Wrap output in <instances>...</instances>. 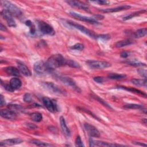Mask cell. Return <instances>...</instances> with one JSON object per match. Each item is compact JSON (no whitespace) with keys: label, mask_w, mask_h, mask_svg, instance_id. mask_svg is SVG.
<instances>
[{"label":"cell","mask_w":147,"mask_h":147,"mask_svg":"<svg viewBox=\"0 0 147 147\" xmlns=\"http://www.w3.org/2000/svg\"><path fill=\"white\" fill-rule=\"evenodd\" d=\"M9 83L14 90L19 89L22 86L21 81L19 78H14L11 79Z\"/></svg>","instance_id":"cell-22"},{"label":"cell","mask_w":147,"mask_h":147,"mask_svg":"<svg viewBox=\"0 0 147 147\" xmlns=\"http://www.w3.org/2000/svg\"><path fill=\"white\" fill-rule=\"evenodd\" d=\"M24 100L25 102H32V96L30 95V94L26 93V94H25V95L24 97Z\"/></svg>","instance_id":"cell-40"},{"label":"cell","mask_w":147,"mask_h":147,"mask_svg":"<svg viewBox=\"0 0 147 147\" xmlns=\"http://www.w3.org/2000/svg\"><path fill=\"white\" fill-rule=\"evenodd\" d=\"M19 70L20 72L25 77H30L31 75V72L28 67L20 61H17Z\"/></svg>","instance_id":"cell-18"},{"label":"cell","mask_w":147,"mask_h":147,"mask_svg":"<svg viewBox=\"0 0 147 147\" xmlns=\"http://www.w3.org/2000/svg\"><path fill=\"white\" fill-rule=\"evenodd\" d=\"M31 143L37 145L39 146H53L52 144H48L47 142H45L43 141H41L40 140H32L30 141Z\"/></svg>","instance_id":"cell-30"},{"label":"cell","mask_w":147,"mask_h":147,"mask_svg":"<svg viewBox=\"0 0 147 147\" xmlns=\"http://www.w3.org/2000/svg\"><path fill=\"white\" fill-rule=\"evenodd\" d=\"M126 109H141L143 108V106L138 104H128L124 106Z\"/></svg>","instance_id":"cell-35"},{"label":"cell","mask_w":147,"mask_h":147,"mask_svg":"<svg viewBox=\"0 0 147 147\" xmlns=\"http://www.w3.org/2000/svg\"><path fill=\"white\" fill-rule=\"evenodd\" d=\"M1 4L6 9L9 11L13 16L20 17L22 15V12L20 9L12 3L8 1H1Z\"/></svg>","instance_id":"cell-3"},{"label":"cell","mask_w":147,"mask_h":147,"mask_svg":"<svg viewBox=\"0 0 147 147\" xmlns=\"http://www.w3.org/2000/svg\"><path fill=\"white\" fill-rule=\"evenodd\" d=\"M110 36H109L108 34H102L97 36V38L103 39L104 40H107L108 39H110Z\"/></svg>","instance_id":"cell-42"},{"label":"cell","mask_w":147,"mask_h":147,"mask_svg":"<svg viewBox=\"0 0 147 147\" xmlns=\"http://www.w3.org/2000/svg\"><path fill=\"white\" fill-rule=\"evenodd\" d=\"M0 30H2V31H6L7 30V28L5 27V25H4L3 24V23H1L0 24Z\"/></svg>","instance_id":"cell-47"},{"label":"cell","mask_w":147,"mask_h":147,"mask_svg":"<svg viewBox=\"0 0 147 147\" xmlns=\"http://www.w3.org/2000/svg\"><path fill=\"white\" fill-rule=\"evenodd\" d=\"M1 85L2 86L4 87V89L7 90L8 91H9V92H13L14 91V89H13V87L11 86L10 83L9 84H7V83H3V81H1Z\"/></svg>","instance_id":"cell-37"},{"label":"cell","mask_w":147,"mask_h":147,"mask_svg":"<svg viewBox=\"0 0 147 147\" xmlns=\"http://www.w3.org/2000/svg\"><path fill=\"white\" fill-rule=\"evenodd\" d=\"M131 82L137 86H146V79H132Z\"/></svg>","instance_id":"cell-28"},{"label":"cell","mask_w":147,"mask_h":147,"mask_svg":"<svg viewBox=\"0 0 147 147\" xmlns=\"http://www.w3.org/2000/svg\"><path fill=\"white\" fill-rule=\"evenodd\" d=\"M67 59H66L62 55L56 54L50 56L46 62V64L51 71L58 67L66 66Z\"/></svg>","instance_id":"cell-1"},{"label":"cell","mask_w":147,"mask_h":147,"mask_svg":"<svg viewBox=\"0 0 147 147\" xmlns=\"http://www.w3.org/2000/svg\"><path fill=\"white\" fill-rule=\"evenodd\" d=\"M66 65L72 68H80L81 67L79 64L77 63L76 62L72 60H67V59Z\"/></svg>","instance_id":"cell-34"},{"label":"cell","mask_w":147,"mask_h":147,"mask_svg":"<svg viewBox=\"0 0 147 147\" xmlns=\"http://www.w3.org/2000/svg\"><path fill=\"white\" fill-rule=\"evenodd\" d=\"M59 121H60L61 128H62V130L64 134L66 137H70L71 136V132H70V130L69 129V128L67 127V126L66 125L64 118L62 116L60 117V119H59Z\"/></svg>","instance_id":"cell-19"},{"label":"cell","mask_w":147,"mask_h":147,"mask_svg":"<svg viewBox=\"0 0 147 147\" xmlns=\"http://www.w3.org/2000/svg\"><path fill=\"white\" fill-rule=\"evenodd\" d=\"M133 144L137 145H140V146H146V144H144L142 142H136V141H133Z\"/></svg>","instance_id":"cell-46"},{"label":"cell","mask_w":147,"mask_h":147,"mask_svg":"<svg viewBox=\"0 0 147 147\" xmlns=\"http://www.w3.org/2000/svg\"><path fill=\"white\" fill-rule=\"evenodd\" d=\"M146 12V11L145 10H141V11H137V12H134L132 14H130L129 15H128L125 17H124L123 18V20L124 21H126V20H130L131 19H132L133 17H136V16H138L141 14H143L144 13Z\"/></svg>","instance_id":"cell-29"},{"label":"cell","mask_w":147,"mask_h":147,"mask_svg":"<svg viewBox=\"0 0 147 147\" xmlns=\"http://www.w3.org/2000/svg\"><path fill=\"white\" fill-rule=\"evenodd\" d=\"M43 86L50 92L58 95H66V92L64 90L60 87L52 82H43L42 83Z\"/></svg>","instance_id":"cell-2"},{"label":"cell","mask_w":147,"mask_h":147,"mask_svg":"<svg viewBox=\"0 0 147 147\" xmlns=\"http://www.w3.org/2000/svg\"><path fill=\"white\" fill-rule=\"evenodd\" d=\"M66 2L67 3H68V4L72 7L79 8L85 11H89V6L82 2L78 1H68Z\"/></svg>","instance_id":"cell-15"},{"label":"cell","mask_w":147,"mask_h":147,"mask_svg":"<svg viewBox=\"0 0 147 147\" xmlns=\"http://www.w3.org/2000/svg\"><path fill=\"white\" fill-rule=\"evenodd\" d=\"M43 103L49 112L54 113L58 110V107L56 102L48 97H43L42 99Z\"/></svg>","instance_id":"cell-11"},{"label":"cell","mask_w":147,"mask_h":147,"mask_svg":"<svg viewBox=\"0 0 147 147\" xmlns=\"http://www.w3.org/2000/svg\"><path fill=\"white\" fill-rule=\"evenodd\" d=\"M8 108L9 109H11V110H12L13 112H14L16 114L19 113L23 112L24 111V108L21 106L16 105V104L9 105L8 106Z\"/></svg>","instance_id":"cell-24"},{"label":"cell","mask_w":147,"mask_h":147,"mask_svg":"<svg viewBox=\"0 0 147 147\" xmlns=\"http://www.w3.org/2000/svg\"><path fill=\"white\" fill-rule=\"evenodd\" d=\"M84 127L87 134L90 137L96 138L100 137V133L99 130L93 125L88 123H85L84 124Z\"/></svg>","instance_id":"cell-13"},{"label":"cell","mask_w":147,"mask_h":147,"mask_svg":"<svg viewBox=\"0 0 147 147\" xmlns=\"http://www.w3.org/2000/svg\"><path fill=\"white\" fill-rule=\"evenodd\" d=\"M137 72L140 76L144 78L145 79H146V71L145 70L140 68L137 70Z\"/></svg>","instance_id":"cell-39"},{"label":"cell","mask_w":147,"mask_h":147,"mask_svg":"<svg viewBox=\"0 0 147 147\" xmlns=\"http://www.w3.org/2000/svg\"><path fill=\"white\" fill-rule=\"evenodd\" d=\"M70 15L74 18H75L78 20H80L81 21H84L90 24H98L99 23L98 22L97 20H96L94 18H91L85 16H82L79 13L74 12H70Z\"/></svg>","instance_id":"cell-9"},{"label":"cell","mask_w":147,"mask_h":147,"mask_svg":"<svg viewBox=\"0 0 147 147\" xmlns=\"http://www.w3.org/2000/svg\"><path fill=\"white\" fill-rule=\"evenodd\" d=\"M126 77V75L125 74L117 73H110L108 75V78L113 80H121L124 79Z\"/></svg>","instance_id":"cell-23"},{"label":"cell","mask_w":147,"mask_h":147,"mask_svg":"<svg viewBox=\"0 0 147 147\" xmlns=\"http://www.w3.org/2000/svg\"><path fill=\"white\" fill-rule=\"evenodd\" d=\"M0 101H1V102H0V103H1V106H3L5 104V98H4L3 95H1V100H0Z\"/></svg>","instance_id":"cell-45"},{"label":"cell","mask_w":147,"mask_h":147,"mask_svg":"<svg viewBox=\"0 0 147 147\" xmlns=\"http://www.w3.org/2000/svg\"><path fill=\"white\" fill-rule=\"evenodd\" d=\"M34 71L39 75H43L51 72L48 68L46 63L43 61H38L34 63Z\"/></svg>","instance_id":"cell-5"},{"label":"cell","mask_w":147,"mask_h":147,"mask_svg":"<svg viewBox=\"0 0 147 147\" xmlns=\"http://www.w3.org/2000/svg\"><path fill=\"white\" fill-rule=\"evenodd\" d=\"M91 97L93 98H94V99H95V100H97V101H98L99 103H101L102 105H103V106H106V107H108V108H109V109H112V107L110 106L108 103H107L106 102V101H105L104 100H103L102 98H101L99 97H98V95H95V94H91Z\"/></svg>","instance_id":"cell-31"},{"label":"cell","mask_w":147,"mask_h":147,"mask_svg":"<svg viewBox=\"0 0 147 147\" xmlns=\"http://www.w3.org/2000/svg\"><path fill=\"white\" fill-rule=\"evenodd\" d=\"M38 27L40 32L43 34L52 36L55 33L52 26L43 21H39L38 22Z\"/></svg>","instance_id":"cell-7"},{"label":"cell","mask_w":147,"mask_h":147,"mask_svg":"<svg viewBox=\"0 0 147 147\" xmlns=\"http://www.w3.org/2000/svg\"><path fill=\"white\" fill-rule=\"evenodd\" d=\"M93 3H95L97 4H99V5H109L110 2L107 1H93Z\"/></svg>","instance_id":"cell-43"},{"label":"cell","mask_w":147,"mask_h":147,"mask_svg":"<svg viewBox=\"0 0 147 147\" xmlns=\"http://www.w3.org/2000/svg\"><path fill=\"white\" fill-rule=\"evenodd\" d=\"M56 78L58 79H59L61 82H62L63 84L72 87L73 89H74L77 92L80 93L81 91L79 87L77 85L75 82L72 78L66 77H63V76H59V75H56Z\"/></svg>","instance_id":"cell-6"},{"label":"cell","mask_w":147,"mask_h":147,"mask_svg":"<svg viewBox=\"0 0 147 147\" xmlns=\"http://www.w3.org/2000/svg\"><path fill=\"white\" fill-rule=\"evenodd\" d=\"M1 16L5 20L8 25L11 27H16V23L13 19L12 14L7 9H4L1 12Z\"/></svg>","instance_id":"cell-10"},{"label":"cell","mask_w":147,"mask_h":147,"mask_svg":"<svg viewBox=\"0 0 147 147\" xmlns=\"http://www.w3.org/2000/svg\"><path fill=\"white\" fill-rule=\"evenodd\" d=\"M126 63H127L129 65L133 66H136V67H145L146 64L141 63L140 62H138L137 60H128L125 62Z\"/></svg>","instance_id":"cell-32"},{"label":"cell","mask_w":147,"mask_h":147,"mask_svg":"<svg viewBox=\"0 0 147 147\" xmlns=\"http://www.w3.org/2000/svg\"><path fill=\"white\" fill-rule=\"evenodd\" d=\"M94 81L95 82H96L97 83H102L104 82L105 79H104V78L103 77H94L93 78Z\"/></svg>","instance_id":"cell-41"},{"label":"cell","mask_w":147,"mask_h":147,"mask_svg":"<svg viewBox=\"0 0 147 147\" xmlns=\"http://www.w3.org/2000/svg\"><path fill=\"white\" fill-rule=\"evenodd\" d=\"M1 116L4 119L10 120H13L16 119L17 115L16 113H15L11 109H3L1 110Z\"/></svg>","instance_id":"cell-14"},{"label":"cell","mask_w":147,"mask_h":147,"mask_svg":"<svg viewBox=\"0 0 147 147\" xmlns=\"http://www.w3.org/2000/svg\"><path fill=\"white\" fill-rule=\"evenodd\" d=\"M25 24L26 26L29 27L30 34H32V35L36 33V28H35L34 25L32 24V23L30 20H27L25 22Z\"/></svg>","instance_id":"cell-33"},{"label":"cell","mask_w":147,"mask_h":147,"mask_svg":"<svg viewBox=\"0 0 147 147\" xmlns=\"http://www.w3.org/2000/svg\"><path fill=\"white\" fill-rule=\"evenodd\" d=\"M133 43V42L132 40H130L129 39H126L121 41H119L116 44V46L117 48H122L124 47H126L127 46L131 45Z\"/></svg>","instance_id":"cell-25"},{"label":"cell","mask_w":147,"mask_h":147,"mask_svg":"<svg viewBox=\"0 0 147 147\" xmlns=\"http://www.w3.org/2000/svg\"><path fill=\"white\" fill-rule=\"evenodd\" d=\"M75 146H80V147H83V146H85L82 140H81V138L79 136H78L76 138V140H75Z\"/></svg>","instance_id":"cell-38"},{"label":"cell","mask_w":147,"mask_h":147,"mask_svg":"<svg viewBox=\"0 0 147 147\" xmlns=\"http://www.w3.org/2000/svg\"><path fill=\"white\" fill-rule=\"evenodd\" d=\"M23 140L21 139L20 138H10V139H7L2 141L0 142V146H11V145H15L17 144H21L23 142Z\"/></svg>","instance_id":"cell-16"},{"label":"cell","mask_w":147,"mask_h":147,"mask_svg":"<svg viewBox=\"0 0 147 147\" xmlns=\"http://www.w3.org/2000/svg\"><path fill=\"white\" fill-rule=\"evenodd\" d=\"M67 23L69 25H70L71 26H72V27L75 28L79 30L81 32H82L83 33L85 34L86 35L88 36L89 37H90V38H91L92 39H97L98 36L96 35V34L94 32H93L91 30L86 28L85 26H84L82 25L78 24L76 23L70 21H68Z\"/></svg>","instance_id":"cell-4"},{"label":"cell","mask_w":147,"mask_h":147,"mask_svg":"<svg viewBox=\"0 0 147 147\" xmlns=\"http://www.w3.org/2000/svg\"><path fill=\"white\" fill-rule=\"evenodd\" d=\"M131 8L130 6L128 5H121L116 8H109V9H101L100 11H102L103 13H115V12H121L123 11H126Z\"/></svg>","instance_id":"cell-17"},{"label":"cell","mask_w":147,"mask_h":147,"mask_svg":"<svg viewBox=\"0 0 147 147\" xmlns=\"http://www.w3.org/2000/svg\"><path fill=\"white\" fill-rule=\"evenodd\" d=\"M89 144L90 146H104V147H114V146H121V145H118L116 144L109 143L107 142H105L102 141L94 140V139L90 138L89 139Z\"/></svg>","instance_id":"cell-12"},{"label":"cell","mask_w":147,"mask_h":147,"mask_svg":"<svg viewBox=\"0 0 147 147\" xmlns=\"http://www.w3.org/2000/svg\"><path fill=\"white\" fill-rule=\"evenodd\" d=\"M4 71L6 72L7 74H8V75L14 76V77L20 76V71H19V70L12 66H9L5 68Z\"/></svg>","instance_id":"cell-20"},{"label":"cell","mask_w":147,"mask_h":147,"mask_svg":"<svg viewBox=\"0 0 147 147\" xmlns=\"http://www.w3.org/2000/svg\"><path fill=\"white\" fill-rule=\"evenodd\" d=\"M120 55H121V56L123 58H126L129 56V53L126 51H122Z\"/></svg>","instance_id":"cell-44"},{"label":"cell","mask_w":147,"mask_h":147,"mask_svg":"<svg viewBox=\"0 0 147 147\" xmlns=\"http://www.w3.org/2000/svg\"><path fill=\"white\" fill-rule=\"evenodd\" d=\"M117 88L120 89H123V90H126V91L133 93H136V94L140 95H141L142 97H146V95L145 93H143L142 91H140V90H139L138 89H134V88L128 87H125V86H121L117 87Z\"/></svg>","instance_id":"cell-21"},{"label":"cell","mask_w":147,"mask_h":147,"mask_svg":"<svg viewBox=\"0 0 147 147\" xmlns=\"http://www.w3.org/2000/svg\"><path fill=\"white\" fill-rule=\"evenodd\" d=\"M147 33V29L146 28H142L137 30L136 32H134V37L136 38H141L146 36Z\"/></svg>","instance_id":"cell-26"},{"label":"cell","mask_w":147,"mask_h":147,"mask_svg":"<svg viewBox=\"0 0 147 147\" xmlns=\"http://www.w3.org/2000/svg\"><path fill=\"white\" fill-rule=\"evenodd\" d=\"M87 65L91 68L103 69L111 67V64L105 61L99 60H89L87 62Z\"/></svg>","instance_id":"cell-8"},{"label":"cell","mask_w":147,"mask_h":147,"mask_svg":"<svg viewBox=\"0 0 147 147\" xmlns=\"http://www.w3.org/2000/svg\"><path fill=\"white\" fill-rule=\"evenodd\" d=\"M71 49L77 51H82L84 49V46L81 43H77L71 47Z\"/></svg>","instance_id":"cell-36"},{"label":"cell","mask_w":147,"mask_h":147,"mask_svg":"<svg viewBox=\"0 0 147 147\" xmlns=\"http://www.w3.org/2000/svg\"><path fill=\"white\" fill-rule=\"evenodd\" d=\"M30 117L32 121H33L34 122H40L43 119L42 115L38 112H35V113L31 114Z\"/></svg>","instance_id":"cell-27"}]
</instances>
